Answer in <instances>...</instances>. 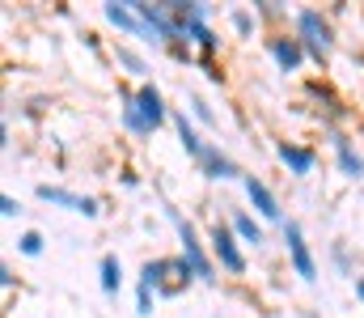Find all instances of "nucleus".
Here are the masks:
<instances>
[{
	"label": "nucleus",
	"mask_w": 364,
	"mask_h": 318,
	"mask_svg": "<svg viewBox=\"0 0 364 318\" xmlns=\"http://www.w3.org/2000/svg\"><path fill=\"white\" fill-rule=\"evenodd\" d=\"M110 55H114V64H119V68H123L127 77H136L140 85L149 81V60H144V55H140L136 47H127V43H119V47H114Z\"/></svg>",
	"instance_id": "f3484780"
},
{
	"label": "nucleus",
	"mask_w": 364,
	"mask_h": 318,
	"mask_svg": "<svg viewBox=\"0 0 364 318\" xmlns=\"http://www.w3.org/2000/svg\"><path fill=\"white\" fill-rule=\"evenodd\" d=\"M170 51H174V60H182V64H191V60H195V55H191V43H186V38H174V43H170Z\"/></svg>",
	"instance_id": "393cba45"
},
{
	"label": "nucleus",
	"mask_w": 364,
	"mask_h": 318,
	"mask_svg": "<svg viewBox=\"0 0 364 318\" xmlns=\"http://www.w3.org/2000/svg\"><path fill=\"white\" fill-rule=\"evenodd\" d=\"M17 250H21V255H26V259H38V255H43V250H47V238H43V233H38V229H26V233H21V238H17Z\"/></svg>",
	"instance_id": "412c9836"
},
{
	"label": "nucleus",
	"mask_w": 364,
	"mask_h": 318,
	"mask_svg": "<svg viewBox=\"0 0 364 318\" xmlns=\"http://www.w3.org/2000/svg\"><path fill=\"white\" fill-rule=\"evenodd\" d=\"M119 123H123L136 140H149V136H153L149 119H144L140 106H136V90H127V85H119Z\"/></svg>",
	"instance_id": "f8f14e48"
},
{
	"label": "nucleus",
	"mask_w": 364,
	"mask_h": 318,
	"mask_svg": "<svg viewBox=\"0 0 364 318\" xmlns=\"http://www.w3.org/2000/svg\"><path fill=\"white\" fill-rule=\"evenodd\" d=\"M161 208H166V216H170V225L178 229V255L191 263L195 280H199V285H216L220 267H216V259H212L208 238L195 229V221H191V216H182V208H174V204H161Z\"/></svg>",
	"instance_id": "f257e3e1"
},
{
	"label": "nucleus",
	"mask_w": 364,
	"mask_h": 318,
	"mask_svg": "<svg viewBox=\"0 0 364 318\" xmlns=\"http://www.w3.org/2000/svg\"><path fill=\"white\" fill-rule=\"evenodd\" d=\"M77 212H81V216H90V221H93V216H102V204H97V196H81V208H77Z\"/></svg>",
	"instance_id": "a878e982"
},
{
	"label": "nucleus",
	"mask_w": 364,
	"mask_h": 318,
	"mask_svg": "<svg viewBox=\"0 0 364 318\" xmlns=\"http://www.w3.org/2000/svg\"><path fill=\"white\" fill-rule=\"evenodd\" d=\"M275 161L292 179H309L318 170V149L314 144H301V140H275Z\"/></svg>",
	"instance_id": "423d86ee"
},
{
	"label": "nucleus",
	"mask_w": 364,
	"mask_h": 318,
	"mask_svg": "<svg viewBox=\"0 0 364 318\" xmlns=\"http://www.w3.org/2000/svg\"><path fill=\"white\" fill-rule=\"evenodd\" d=\"M38 200L51 204V208H68V212L81 208V196L68 191V187H60V183H38Z\"/></svg>",
	"instance_id": "a211bd4d"
},
{
	"label": "nucleus",
	"mask_w": 364,
	"mask_h": 318,
	"mask_svg": "<svg viewBox=\"0 0 364 318\" xmlns=\"http://www.w3.org/2000/svg\"><path fill=\"white\" fill-rule=\"evenodd\" d=\"M102 17H106V21H110V26H114L119 34H127V38H144V43H153V34H149V30H144V21L136 17V9H132V0H123V4H119V0H106V4H102Z\"/></svg>",
	"instance_id": "1a4fd4ad"
},
{
	"label": "nucleus",
	"mask_w": 364,
	"mask_h": 318,
	"mask_svg": "<svg viewBox=\"0 0 364 318\" xmlns=\"http://www.w3.org/2000/svg\"><path fill=\"white\" fill-rule=\"evenodd\" d=\"M97 285H102L106 297H119V289H123V259L114 250H106L97 259Z\"/></svg>",
	"instance_id": "dca6fc26"
},
{
	"label": "nucleus",
	"mask_w": 364,
	"mask_h": 318,
	"mask_svg": "<svg viewBox=\"0 0 364 318\" xmlns=\"http://www.w3.org/2000/svg\"><path fill=\"white\" fill-rule=\"evenodd\" d=\"M208 246H212V259H216V267L220 272H229V276H246V246H242V238L229 229V221H212L208 225Z\"/></svg>",
	"instance_id": "7ed1b4c3"
},
{
	"label": "nucleus",
	"mask_w": 364,
	"mask_h": 318,
	"mask_svg": "<svg viewBox=\"0 0 364 318\" xmlns=\"http://www.w3.org/2000/svg\"><path fill=\"white\" fill-rule=\"evenodd\" d=\"M331 263H335L343 276H352V272H356V267H352V255H348V246H343V242H331Z\"/></svg>",
	"instance_id": "5701e85b"
},
{
	"label": "nucleus",
	"mask_w": 364,
	"mask_h": 318,
	"mask_svg": "<svg viewBox=\"0 0 364 318\" xmlns=\"http://www.w3.org/2000/svg\"><path fill=\"white\" fill-rule=\"evenodd\" d=\"M292 34L301 38L305 55H309L314 64H326V60L335 55V47H339L335 21H331V13H322V9H296V13H292Z\"/></svg>",
	"instance_id": "f03ea898"
},
{
	"label": "nucleus",
	"mask_w": 364,
	"mask_h": 318,
	"mask_svg": "<svg viewBox=\"0 0 364 318\" xmlns=\"http://www.w3.org/2000/svg\"><path fill=\"white\" fill-rule=\"evenodd\" d=\"M229 26H233L237 38H255V30H259V13L246 9V4H233V9H229Z\"/></svg>",
	"instance_id": "6ab92c4d"
},
{
	"label": "nucleus",
	"mask_w": 364,
	"mask_h": 318,
	"mask_svg": "<svg viewBox=\"0 0 364 318\" xmlns=\"http://www.w3.org/2000/svg\"><path fill=\"white\" fill-rule=\"evenodd\" d=\"M229 229L242 238V246H255V250H259V246L267 242V229H263V221H259L250 208H229Z\"/></svg>",
	"instance_id": "ddd939ff"
},
{
	"label": "nucleus",
	"mask_w": 364,
	"mask_h": 318,
	"mask_svg": "<svg viewBox=\"0 0 364 318\" xmlns=\"http://www.w3.org/2000/svg\"><path fill=\"white\" fill-rule=\"evenodd\" d=\"M199 64H203V73H208V81H216V85H220V81H225V73H220V68H216V60H212V55H203V60H199Z\"/></svg>",
	"instance_id": "bb28decb"
},
{
	"label": "nucleus",
	"mask_w": 364,
	"mask_h": 318,
	"mask_svg": "<svg viewBox=\"0 0 364 318\" xmlns=\"http://www.w3.org/2000/svg\"><path fill=\"white\" fill-rule=\"evenodd\" d=\"M186 115H191L195 123H203V127H216V123H220L216 110H212V102H208L203 94H186Z\"/></svg>",
	"instance_id": "aec40b11"
},
{
	"label": "nucleus",
	"mask_w": 364,
	"mask_h": 318,
	"mask_svg": "<svg viewBox=\"0 0 364 318\" xmlns=\"http://www.w3.org/2000/svg\"><path fill=\"white\" fill-rule=\"evenodd\" d=\"M195 166H199V170H203V179H212V183H229V179H237V183H242V179H246V170H242V166H237L220 144H208V153H203Z\"/></svg>",
	"instance_id": "9d476101"
},
{
	"label": "nucleus",
	"mask_w": 364,
	"mask_h": 318,
	"mask_svg": "<svg viewBox=\"0 0 364 318\" xmlns=\"http://www.w3.org/2000/svg\"><path fill=\"white\" fill-rule=\"evenodd\" d=\"M0 285H4V289H13V285H17V276H13V267H9V263H0Z\"/></svg>",
	"instance_id": "cd10ccee"
},
{
	"label": "nucleus",
	"mask_w": 364,
	"mask_h": 318,
	"mask_svg": "<svg viewBox=\"0 0 364 318\" xmlns=\"http://www.w3.org/2000/svg\"><path fill=\"white\" fill-rule=\"evenodd\" d=\"M331 153H335V166H339V174L343 179H352V183H360L364 179V153L356 149V140L348 136V132H339V127H331Z\"/></svg>",
	"instance_id": "6e6552de"
},
{
	"label": "nucleus",
	"mask_w": 364,
	"mask_h": 318,
	"mask_svg": "<svg viewBox=\"0 0 364 318\" xmlns=\"http://www.w3.org/2000/svg\"><path fill=\"white\" fill-rule=\"evenodd\" d=\"M136 106H140V115L149 119V127H153V132H157V127H161V123H166V119L174 115V110L166 106V94H161V90H157L153 81L136 85Z\"/></svg>",
	"instance_id": "9b49d317"
},
{
	"label": "nucleus",
	"mask_w": 364,
	"mask_h": 318,
	"mask_svg": "<svg viewBox=\"0 0 364 318\" xmlns=\"http://www.w3.org/2000/svg\"><path fill=\"white\" fill-rule=\"evenodd\" d=\"M242 191H246V200H250V208H255L259 221H272V225H284V221H288V216H284V204H279V196H275L259 174H246V179H242Z\"/></svg>",
	"instance_id": "39448f33"
},
{
	"label": "nucleus",
	"mask_w": 364,
	"mask_h": 318,
	"mask_svg": "<svg viewBox=\"0 0 364 318\" xmlns=\"http://www.w3.org/2000/svg\"><path fill=\"white\" fill-rule=\"evenodd\" d=\"M255 13H259V21H284V17H288V9H284L279 0H263V4H255Z\"/></svg>",
	"instance_id": "4be33fe9"
},
{
	"label": "nucleus",
	"mask_w": 364,
	"mask_h": 318,
	"mask_svg": "<svg viewBox=\"0 0 364 318\" xmlns=\"http://www.w3.org/2000/svg\"><path fill=\"white\" fill-rule=\"evenodd\" d=\"M267 55L275 60L279 73H296V68L309 60L305 47H301V38H296L292 30H272V34H267Z\"/></svg>",
	"instance_id": "0eeeda50"
},
{
	"label": "nucleus",
	"mask_w": 364,
	"mask_h": 318,
	"mask_svg": "<svg viewBox=\"0 0 364 318\" xmlns=\"http://www.w3.org/2000/svg\"><path fill=\"white\" fill-rule=\"evenodd\" d=\"M279 233H284V255H288V267L305 280V285H314L318 280V259H314V250H309V242H305V229H301V221H284L279 225Z\"/></svg>",
	"instance_id": "20e7f679"
},
{
	"label": "nucleus",
	"mask_w": 364,
	"mask_h": 318,
	"mask_svg": "<svg viewBox=\"0 0 364 318\" xmlns=\"http://www.w3.org/2000/svg\"><path fill=\"white\" fill-rule=\"evenodd\" d=\"M170 123H174V132H178V144H182V153H186L191 161H199V157L208 153V140L199 136V127H195V119H191L186 110H174V115H170Z\"/></svg>",
	"instance_id": "4468645a"
},
{
	"label": "nucleus",
	"mask_w": 364,
	"mask_h": 318,
	"mask_svg": "<svg viewBox=\"0 0 364 318\" xmlns=\"http://www.w3.org/2000/svg\"><path fill=\"white\" fill-rule=\"evenodd\" d=\"M356 297L364 302V276H356Z\"/></svg>",
	"instance_id": "c85d7f7f"
},
{
	"label": "nucleus",
	"mask_w": 364,
	"mask_h": 318,
	"mask_svg": "<svg viewBox=\"0 0 364 318\" xmlns=\"http://www.w3.org/2000/svg\"><path fill=\"white\" fill-rule=\"evenodd\" d=\"M178 30H182V38H186L191 47H199L203 55H216V51H220V34H216L208 21H191V17H178Z\"/></svg>",
	"instance_id": "2eb2a0df"
},
{
	"label": "nucleus",
	"mask_w": 364,
	"mask_h": 318,
	"mask_svg": "<svg viewBox=\"0 0 364 318\" xmlns=\"http://www.w3.org/2000/svg\"><path fill=\"white\" fill-rule=\"evenodd\" d=\"M0 216H4V221L21 216V200H17V196H0Z\"/></svg>",
	"instance_id": "b1692460"
}]
</instances>
